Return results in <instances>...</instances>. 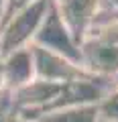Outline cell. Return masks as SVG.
<instances>
[{
	"label": "cell",
	"instance_id": "6da1fadb",
	"mask_svg": "<svg viewBox=\"0 0 118 122\" xmlns=\"http://www.w3.org/2000/svg\"><path fill=\"white\" fill-rule=\"evenodd\" d=\"M53 0H37L0 26V57L31 47Z\"/></svg>",
	"mask_w": 118,
	"mask_h": 122
},
{
	"label": "cell",
	"instance_id": "7a4b0ae2",
	"mask_svg": "<svg viewBox=\"0 0 118 122\" xmlns=\"http://www.w3.org/2000/svg\"><path fill=\"white\" fill-rule=\"evenodd\" d=\"M33 45L37 47H43L51 53H57V55L65 57L69 61H75L82 65V53H79V43L75 41V37L69 33V29L65 26L63 18L59 16L55 8V0L51 2L47 10V16H45L41 29L37 30L35 41Z\"/></svg>",
	"mask_w": 118,
	"mask_h": 122
},
{
	"label": "cell",
	"instance_id": "3957f363",
	"mask_svg": "<svg viewBox=\"0 0 118 122\" xmlns=\"http://www.w3.org/2000/svg\"><path fill=\"white\" fill-rule=\"evenodd\" d=\"M31 51H33V59H35L37 79H45V81H53V83H69L86 77H96V75L87 73L79 63L69 61L57 53H51L43 47L31 45Z\"/></svg>",
	"mask_w": 118,
	"mask_h": 122
},
{
	"label": "cell",
	"instance_id": "277c9868",
	"mask_svg": "<svg viewBox=\"0 0 118 122\" xmlns=\"http://www.w3.org/2000/svg\"><path fill=\"white\" fill-rule=\"evenodd\" d=\"M82 53V67L87 73L96 75L100 79L114 81L118 75V47L110 45L98 37H87L79 45Z\"/></svg>",
	"mask_w": 118,
	"mask_h": 122
},
{
	"label": "cell",
	"instance_id": "5b68a950",
	"mask_svg": "<svg viewBox=\"0 0 118 122\" xmlns=\"http://www.w3.org/2000/svg\"><path fill=\"white\" fill-rule=\"evenodd\" d=\"M55 8L79 45L90 37L102 0H55Z\"/></svg>",
	"mask_w": 118,
	"mask_h": 122
},
{
	"label": "cell",
	"instance_id": "8992f818",
	"mask_svg": "<svg viewBox=\"0 0 118 122\" xmlns=\"http://www.w3.org/2000/svg\"><path fill=\"white\" fill-rule=\"evenodd\" d=\"M0 63H2L6 94L18 90V87L26 86L29 81L35 79V59H33L31 47L18 49V51H12L8 55L0 57Z\"/></svg>",
	"mask_w": 118,
	"mask_h": 122
},
{
	"label": "cell",
	"instance_id": "52a82bcc",
	"mask_svg": "<svg viewBox=\"0 0 118 122\" xmlns=\"http://www.w3.org/2000/svg\"><path fill=\"white\" fill-rule=\"evenodd\" d=\"M35 122H100V116L96 106H79V108H67L45 114Z\"/></svg>",
	"mask_w": 118,
	"mask_h": 122
},
{
	"label": "cell",
	"instance_id": "ba28073f",
	"mask_svg": "<svg viewBox=\"0 0 118 122\" xmlns=\"http://www.w3.org/2000/svg\"><path fill=\"white\" fill-rule=\"evenodd\" d=\"M100 122H118V86L114 83L106 96L96 104Z\"/></svg>",
	"mask_w": 118,
	"mask_h": 122
},
{
	"label": "cell",
	"instance_id": "9c48e42d",
	"mask_svg": "<svg viewBox=\"0 0 118 122\" xmlns=\"http://www.w3.org/2000/svg\"><path fill=\"white\" fill-rule=\"evenodd\" d=\"M90 35H92V37H98V39H102V41H106V43L116 45V47H118V18L108 20V22H104V25L96 26Z\"/></svg>",
	"mask_w": 118,
	"mask_h": 122
},
{
	"label": "cell",
	"instance_id": "30bf717a",
	"mask_svg": "<svg viewBox=\"0 0 118 122\" xmlns=\"http://www.w3.org/2000/svg\"><path fill=\"white\" fill-rule=\"evenodd\" d=\"M33 2H37V0H6V6H4V16H2V25H4L6 20H10V18H12L16 12L25 10L26 6H31ZM2 25H0V26H2Z\"/></svg>",
	"mask_w": 118,
	"mask_h": 122
},
{
	"label": "cell",
	"instance_id": "8fae6325",
	"mask_svg": "<svg viewBox=\"0 0 118 122\" xmlns=\"http://www.w3.org/2000/svg\"><path fill=\"white\" fill-rule=\"evenodd\" d=\"M0 122H33V120H26V118H21V116H16V114L0 112Z\"/></svg>",
	"mask_w": 118,
	"mask_h": 122
},
{
	"label": "cell",
	"instance_id": "7c38bea8",
	"mask_svg": "<svg viewBox=\"0 0 118 122\" xmlns=\"http://www.w3.org/2000/svg\"><path fill=\"white\" fill-rule=\"evenodd\" d=\"M100 12H118V0H102Z\"/></svg>",
	"mask_w": 118,
	"mask_h": 122
},
{
	"label": "cell",
	"instance_id": "4fadbf2b",
	"mask_svg": "<svg viewBox=\"0 0 118 122\" xmlns=\"http://www.w3.org/2000/svg\"><path fill=\"white\" fill-rule=\"evenodd\" d=\"M4 94H6V86H4V75H2V63H0V102L4 98Z\"/></svg>",
	"mask_w": 118,
	"mask_h": 122
},
{
	"label": "cell",
	"instance_id": "5bb4252c",
	"mask_svg": "<svg viewBox=\"0 0 118 122\" xmlns=\"http://www.w3.org/2000/svg\"><path fill=\"white\" fill-rule=\"evenodd\" d=\"M4 6H6V0H0V25H2V16H4Z\"/></svg>",
	"mask_w": 118,
	"mask_h": 122
}]
</instances>
